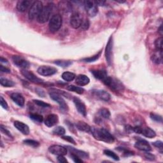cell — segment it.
Instances as JSON below:
<instances>
[{
  "label": "cell",
  "instance_id": "816d5d0a",
  "mask_svg": "<svg viewBox=\"0 0 163 163\" xmlns=\"http://www.w3.org/2000/svg\"><path fill=\"white\" fill-rule=\"evenodd\" d=\"M96 4L97 5V6H104L105 3H106V1H95Z\"/></svg>",
  "mask_w": 163,
  "mask_h": 163
},
{
  "label": "cell",
  "instance_id": "d6a6232c",
  "mask_svg": "<svg viewBox=\"0 0 163 163\" xmlns=\"http://www.w3.org/2000/svg\"><path fill=\"white\" fill-rule=\"evenodd\" d=\"M23 143L24 144L29 146V147H34V148L38 147H39V145H40L39 142H38L37 141H35V140H29V139H28V140H24Z\"/></svg>",
  "mask_w": 163,
  "mask_h": 163
},
{
  "label": "cell",
  "instance_id": "5b68a950",
  "mask_svg": "<svg viewBox=\"0 0 163 163\" xmlns=\"http://www.w3.org/2000/svg\"><path fill=\"white\" fill-rule=\"evenodd\" d=\"M63 23L62 17L59 14H56L51 17L49 21V30L51 33H56L61 28Z\"/></svg>",
  "mask_w": 163,
  "mask_h": 163
},
{
  "label": "cell",
  "instance_id": "4316f807",
  "mask_svg": "<svg viewBox=\"0 0 163 163\" xmlns=\"http://www.w3.org/2000/svg\"><path fill=\"white\" fill-rule=\"evenodd\" d=\"M62 78L66 82L73 81L75 78V75L70 71H66L62 74Z\"/></svg>",
  "mask_w": 163,
  "mask_h": 163
},
{
  "label": "cell",
  "instance_id": "db71d44e",
  "mask_svg": "<svg viewBox=\"0 0 163 163\" xmlns=\"http://www.w3.org/2000/svg\"><path fill=\"white\" fill-rule=\"evenodd\" d=\"M162 25H161V27H160V28H159V33H160V35H162Z\"/></svg>",
  "mask_w": 163,
  "mask_h": 163
},
{
  "label": "cell",
  "instance_id": "8992f818",
  "mask_svg": "<svg viewBox=\"0 0 163 163\" xmlns=\"http://www.w3.org/2000/svg\"><path fill=\"white\" fill-rule=\"evenodd\" d=\"M84 5L88 15L90 17H94L97 15L98 8L95 1L87 0L84 2Z\"/></svg>",
  "mask_w": 163,
  "mask_h": 163
},
{
  "label": "cell",
  "instance_id": "7a4b0ae2",
  "mask_svg": "<svg viewBox=\"0 0 163 163\" xmlns=\"http://www.w3.org/2000/svg\"><path fill=\"white\" fill-rule=\"evenodd\" d=\"M53 4L49 3L47 5L43 6L42 11L40 13L39 15L37 17V21L40 24H44L49 20L50 15L52 14L53 10Z\"/></svg>",
  "mask_w": 163,
  "mask_h": 163
},
{
  "label": "cell",
  "instance_id": "7c38bea8",
  "mask_svg": "<svg viewBox=\"0 0 163 163\" xmlns=\"http://www.w3.org/2000/svg\"><path fill=\"white\" fill-rule=\"evenodd\" d=\"M49 151L54 155H65L67 154L68 150L66 147L58 145H53L49 148Z\"/></svg>",
  "mask_w": 163,
  "mask_h": 163
},
{
  "label": "cell",
  "instance_id": "9a60e30c",
  "mask_svg": "<svg viewBox=\"0 0 163 163\" xmlns=\"http://www.w3.org/2000/svg\"><path fill=\"white\" fill-rule=\"evenodd\" d=\"M135 148L141 151L149 152L152 150L150 144L145 140H139L135 143Z\"/></svg>",
  "mask_w": 163,
  "mask_h": 163
},
{
  "label": "cell",
  "instance_id": "603a6c76",
  "mask_svg": "<svg viewBox=\"0 0 163 163\" xmlns=\"http://www.w3.org/2000/svg\"><path fill=\"white\" fill-rule=\"evenodd\" d=\"M152 61L155 64H160L162 63V50H156L151 56Z\"/></svg>",
  "mask_w": 163,
  "mask_h": 163
},
{
  "label": "cell",
  "instance_id": "277c9868",
  "mask_svg": "<svg viewBox=\"0 0 163 163\" xmlns=\"http://www.w3.org/2000/svg\"><path fill=\"white\" fill-rule=\"evenodd\" d=\"M103 82L106 86H108L114 91H121L124 89L123 84L120 81H118L116 79H114V78L108 76L106 79L103 80Z\"/></svg>",
  "mask_w": 163,
  "mask_h": 163
},
{
  "label": "cell",
  "instance_id": "7dc6e473",
  "mask_svg": "<svg viewBox=\"0 0 163 163\" xmlns=\"http://www.w3.org/2000/svg\"><path fill=\"white\" fill-rule=\"evenodd\" d=\"M61 138H62V139H63V140L71 143H73L74 145L76 144L75 141L73 140V138L72 137H69V136H63V137H62Z\"/></svg>",
  "mask_w": 163,
  "mask_h": 163
},
{
  "label": "cell",
  "instance_id": "e0dca14e",
  "mask_svg": "<svg viewBox=\"0 0 163 163\" xmlns=\"http://www.w3.org/2000/svg\"><path fill=\"white\" fill-rule=\"evenodd\" d=\"M59 122L58 116L56 114H50L47 115V117L44 121V123L47 127H50L56 125Z\"/></svg>",
  "mask_w": 163,
  "mask_h": 163
},
{
  "label": "cell",
  "instance_id": "74e56055",
  "mask_svg": "<svg viewBox=\"0 0 163 163\" xmlns=\"http://www.w3.org/2000/svg\"><path fill=\"white\" fill-rule=\"evenodd\" d=\"M33 102H34V103L36 104V105H38V106H39L40 107H42V108H49V107H50V105L49 104L45 103V102L38 100H34Z\"/></svg>",
  "mask_w": 163,
  "mask_h": 163
},
{
  "label": "cell",
  "instance_id": "e575fe53",
  "mask_svg": "<svg viewBox=\"0 0 163 163\" xmlns=\"http://www.w3.org/2000/svg\"><path fill=\"white\" fill-rule=\"evenodd\" d=\"M65 129H64L62 126H57L54 129V130L52 131L53 133L54 134L59 135V136H63L65 134Z\"/></svg>",
  "mask_w": 163,
  "mask_h": 163
},
{
  "label": "cell",
  "instance_id": "484cf974",
  "mask_svg": "<svg viewBox=\"0 0 163 163\" xmlns=\"http://www.w3.org/2000/svg\"><path fill=\"white\" fill-rule=\"evenodd\" d=\"M141 134L143 135L144 137L149 138H153L156 136L155 132L148 127H142Z\"/></svg>",
  "mask_w": 163,
  "mask_h": 163
},
{
  "label": "cell",
  "instance_id": "83f0119b",
  "mask_svg": "<svg viewBox=\"0 0 163 163\" xmlns=\"http://www.w3.org/2000/svg\"><path fill=\"white\" fill-rule=\"evenodd\" d=\"M0 84L2 86L5 87H12L15 85L14 82L12 80H10L3 77L0 78Z\"/></svg>",
  "mask_w": 163,
  "mask_h": 163
},
{
  "label": "cell",
  "instance_id": "c3c4849f",
  "mask_svg": "<svg viewBox=\"0 0 163 163\" xmlns=\"http://www.w3.org/2000/svg\"><path fill=\"white\" fill-rule=\"evenodd\" d=\"M145 157L147 158V159H148V160H150V161H153L155 159V156L153 154H150V153H148V152L146 153Z\"/></svg>",
  "mask_w": 163,
  "mask_h": 163
},
{
  "label": "cell",
  "instance_id": "9c48e42d",
  "mask_svg": "<svg viewBox=\"0 0 163 163\" xmlns=\"http://www.w3.org/2000/svg\"><path fill=\"white\" fill-rule=\"evenodd\" d=\"M113 45H114V42H113V37L110 36L108 42L107 43V45L106 47V49H105V57H106L107 62L108 64L110 65L111 61H112V55H113Z\"/></svg>",
  "mask_w": 163,
  "mask_h": 163
},
{
  "label": "cell",
  "instance_id": "ffe728a7",
  "mask_svg": "<svg viewBox=\"0 0 163 163\" xmlns=\"http://www.w3.org/2000/svg\"><path fill=\"white\" fill-rule=\"evenodd\" d=\"M10 98H11V99L13 101V102H15L18 106L20 107H24L25 103V100L21 94L18 93H12L11 96H10Z\"/></svg>",
  "mask_w": 163,
  "mask_h": 163
},
{
  "label": "cell",
  "instance_id": "ab89813d",
  "mask_svg": "<svg viewBox=\"0 0 163 163\" xmlns=\"http://www.w3.org/2000/svg\"><path fill=\"white\" fill-rule=\"evenodd\" d=\"M150 118L151 119L154 121L155 122H162V117L161 115H157V114H150Z\"/></svg>",
  "mask_w": 163,
  "mask_h": 163
},
{
  "label": "cell",
  "instance_id": "11a10c76",
  "mask_svg": "<svg viewBox=\"0 0 163 163\" xmlns=\"http://www.w3.org/2000/svg\"><path fill=\"white\" fill-rule=\"evenodd\" d=\"M115 1L117 3H124L125 1H118V0H115Z\"/></svg>",
  "mask_w": 163,
  "mask_h": 163
},
{
  "label": "cell",
  "instance_id": "ee69618b",
  "mask_svg": "<svg viewBox=\"0 0 163 163\" xmlns=\"http://www.w3.org/2000/svg\"><path fill=\"white\" fill-rule=\"evenodd\" d=\"M0 129H1V131L3 134H4L6 136H8V137H10V138H13L12 137V136L11 134V133H10V131L8 130H6V129L3 126V125H1V126H0Z\"/></svg>",
  "mask_w": 163,
  "mask_h": 163
},
{
  "label": "cell",
  "instance_id": "cb8c5ba5",
  "mask_svg": "<svg viewBox=\"0 0 163 163\" xmlns=\"http://www.w3.org/2000/svg\"><path fill=\"white\" fill-rule=\"evenodd\" d=\"M96 79L103 81L108 77V75L104 70H93L91 71Z\"/></svg>",
  "mask_w": 163,
  "mask_h": 163
},
{
  "label": "cell",
  "instance_id": "6da1fadb",
  "mask_svg": "<svg viewBox=\"0 0 163 163\" xmlns=\"http://www.w3.org/2000/svg\"><path fill=\"white\" fill-rule=\"evenodd\" d=\"M91 132L94 138L99 141H104L108 143H113L115 141L114 136L105 129L92 127Z\"/></svg>",
  "mask_w": 163,
  "mask_h": 163
},
{
  "label": "cell",
  "instance_id": "2e32d148",
  "mask_svg": "<svg viewBox=\"0 0 163 163\" xmlns=\"http://www.w3.org/2000/svg\"><path fill=\"white\" fill-rule=\"evenodd\" d=\"M33 2L29 0H20L17 3V9L19 12H24L32 5Z\"/></svg>",
  "mask_w": 163,
  "mask_h": 163
},
{
  "label": "cell",
  "instance_id": "3957f363",
  "mask_svg": "<svg viewBox=\"0 0 163 163\" xmlns=\"http://www.w3.org/2000/svg\"><path fill=\"white\" fill-rule=\"evenodd\" d=\"M43 8V6L42 2H41L40 1H34L29 10L28 17L29 20H34L36 18L37 19Z\"/></svg>",
  "mask_w": 163,
  "mask_h": 163
},
{
  "label": "cell",
  "instance_id": "bcb514c9",
  "mask_svg": "<svg viewBox=\"0 0 163 163\" xmlns=\"http://www.w3.org/2000/svg\"><path fill=\"white\" fill-rule=\"evenodd\" d=\"M152 145L155 146V147L158 148L159 150H160L161 152H162V149H163V147H162V142L161 141H155L154 143H152Z\"/></svg>",
  "mask_w": 163,
  "mask_h": 163
},
{
  "label": "cell",
  "instance_id": "5bb4252c",
  "mask_svg": "<svg viewBox=\"0 0 163 163\" xmlns=\"http://www.w3.org/2000/svg\"><path fill=\"white\" fill-rule=\"evenodd\" d=\"M73 101L78 111H79L81 115H82L83 116L86 117L87 115V110L86 105L83 103V101H81L79 98L77 97H74Z\"/></svg>",
  "mask_w": 163,
  "mask_h": 163
},
{
  "label": "cell",
  "instance_id": "f35d334b",
  "mask_svg": "<svg viewBox=\"0 0 163 163\" xmlns=\"http://www.w3.org/2000/svg\"><path fill=\"white\" fill-rule=\"evenodd\" d=\"M100 56V52L99 54H96V55L94 56H92V57H87V58L83 59V61H85V62H87V63L94 62V61H96L97 59H99Z\"/></svg>",
  "mask_w": 163,
  "mask_h": 163
},
{
  "label": "cell",
  "instance_id": "d590c367",
  "mask_svg": "<svg viewBox=\"0 0 163 163\" xmlns=\"http://www.w3.org/2000/svg\"><path fill=\"white\" fill-rule=\"evenodd\" d=\"M162 41H163L162 37H160V38H158L155 40L154 42V45L156 50H162Z\"/></svg>",
  "mask_w": 163,
  "mask_h": 163
},
{
  "label": "cell",
  "instance_id": "ba28073f",
  "mask_svg": "<svg viewBox=\"0 0 163 163\" xmlns=\"http://www.w3.org/2000/svg\"><path fill=\"white\" fill-rule=\"evenodd\" d=\"M57 69L56 68H54L49 66H42L39 67L37 70V72L40 75L42 76H51L57 73Z\"/></svg>",
  "mask_w": 163,
  "mask_h": 163
},
{
  "label": "cell",
  "instance_id": "8d00e7d4",
  "mask_svg": "<svg viewBox=\"0 0 163 163\" xmlns=\"http://www.w3.org/2000/svg\"><path fill=\"white\" fill-rule=\"evenodd\" d=\"M54 63L56 64L57 65H58L59 66L63 67V68H66L69 66L70 64H71V61H56Z\"/></svg>",
  "mask_w": 163,
  "mask_h": 163
},
{
  "label": "cell",
  "instance_id": "b9f144b4",
  "mask_svg": "<svg viewBox=\"0 0 163 163\" xmlns=\"http://www.w3.org/2000/svg\"><path fill=\"white\" fill-rule=\"evenodd\" d=\"M90 26V22H89V20L88 19H86L82 21V25H81V29L84 30V31H86L88 29H89Z\"/></svg>",
  "mask_w": 163,
  "mask_h": 163
},
{
  "label": "cell",
  "instance_id": "44dd1931",
  "mask_svg": "<svg viewBox=\"0 0 163 163\" xmlns=\"http://www.w3.org/2000/svg\"><path fill=\"white\" fill-rule=\"evenodd\" d=\"M90 82L89 78L85 75H79L76 78L75 83L80 86H86Z\"/></svg>",
  "mask_w": 163,
  "mask_h": 163
},
{
  "label": "cell",
  "instance_id": "60d3db41",
  "mask_svg": "<svg viewBox=\"0 0 163 163\" xmlns=\"http://www.w3.org/2000/svg\"><path fill=\"white\" fill-rule=\"evenodd\" d=\"M117 150H119V151H122L123 152V154L124 156H130L132 155H134V153L133 152H131L129 150H127V149H125L124 148H122V147H118L117 148Z\"/></svg>",
  "mask_w": 163,
  "mask_h": 163
},
{
  "label": "cell",
  "instance_id": "ac0fdd59",
  "mask_svg": "<svg viewBox=\"0 0 163 163\" xmlns=\"http://www.w3.org/2000/svg\"><path fill=\"white\" fill-rule=\"evenodd\" d=\"M13 125H14L17 130H18L20 132H22L23 134L28 135L29 134V127L27 124L20 121H15Z\"/></svg>",
  "mask_w": 163,
  "mask_h": 163
},
{
  "label": "cell",
  "instance_id": "d4e9b609",
  "mask_svg": "<svg viewBox=\"0 0 163 163\" xmlns=\"http://www.w3.org/2000/svg\"><path fill=\"white\" fill-rule=\"evenodd\" d=\"M76 127L78 130L83 132H89L91 131V127L90 125L83 121L78 122L76 124Z\"/></svg>",
  "mask_w": 163,
  "mask_h": 163
},
{
  "label": "cell",
  "instance_id": "681fc988",
  "mask_svg": "<svg viewBox=\"0 0 163 163\" xmlns=\"http://www.w3.org/2000/svg\"><path fill=\"white\" fill-rule=\"evenodd\" d=\"M57 161H58L59 162H63V163L68 162L67 159L64 157V155H58V157H57Z\"/></svg>",
  "mask_w": 163,
  "mask_h": 163
},
{
  "label": "cell",
  "instance_id": "52a82bcc",
  "mask_svg": "<svg viewBox=\"0 0 163 163\" xmlns=\"http://www.w3.org/2000/svg\"><path fill=\"white\" fill-rule=\"evenodd\" d=\"M49 95L50 98H52L54 101H55L59 104L60 108L61 109L63 110H68V104H66L64 100L62 98V96L59 94V93H56V92L52 91L51 93H49Z\"/></svg>",
  "mask_w": 163,
  "mask_h": 163
},
{
  "label": "cell",
  "instance_id": "d6986e66",
  "mask_svg": "<svg viewBox=\"0 0 163 163\" xmlns=\"http://www.w3.org/2000/svg\"><path fill=\"white\" fill-rule=\"evenodd\" d=\"M93 93L95 96L104 101H108L111 98L110 94L103 90H94Z\"/></svg>",
  "mask_w": 163,
  "mask_h": 163
},
{
  "label": "cell",
  "instance_id": "f6af8a7d",
  "mask_svg": "<svg viewBox=\"0 0 163 163\" xmlns=\"http://www.w3.org/2000/svg\"><path fill=\"white\" fill-rule=\"evenodd\" d=\"M0 104H1V106L3 107V108H4L5 110L8 109V104L6 103L5 100H4V98H3L2 96L0 97Z\"/></svg>",
  "mask_w": 163,
  "mask_h": 163
},
{
  "label": "cell",
  "instance_id": "4fadbf2b",
  "mask_svg": "<svg viewBox=\"0 0 163 163\" xmlns=\"http://www.w3.org/2000/svg\"><path fill=\"white\" fill-rule=\"evenodd\" d=\"M21 73L26 79L31 82H32L36 84H41L43 82L42 79L37 77L35 74L31 72V71L27 70L26 69H22L21 70Z\"/></svg>",
  "mask_w": 163,
  "mask_h": 163
},
{
  "label": "cell",
  "instance_id": "30bf717a",
  "mask_svg": "<svg viewBox=\"0 0 163 163\" xmlns=\"http://www.w3.org/2000/svg\"><path fill=\"white\" fill-rule=\"evenodd\" d=\"M82 21V17L79 12H74L70 17V25L74 29L79 28Z\"/></svg>",
  "mask_w": 163,
  "mask_h": 163
},
{
  "label": "cell",
  "instance_id": "4dcf8cb0",
  "mask_svg": "<svg viewBox=\"0 0 163 163\" xmlns=\"http://www.w3.org/2000/svg\"><path fill=\"white\" fill-rule=\"evenodd\" d=\"M59 6L62 11H67V10H70L71 8V5L69 1H61L59 4Z\"/></svg>",
  "mask_w": 163,
  "mask_h": 163
},
{
  "label": "cell",
  "instance_id": "f546056e",
  "mask_svg": "<svg viewBox=\"0 0 163 163\" xmlns=\"http://www.w3.org/2000/svg\"><path fill=\"white\" fill-rule=\"evenodd\" d=\"M98 112H99V114L100 115L101 117H102L104 118H106V119L110 118L111 116L110 111L109 110L107 109V108H101Z\"/></svg>",
  "mask_w": 163,
  "mask_h": 163
},
{
  "label": "cell",
  "instance_id": "f5cc1de1",
  "mask_svg": "<svg viewBox=\"0 0 163 163\" xmlns=\"http://www.w3.org/2000/svg\"><path fill=\"white\" fill-rule=\"evenodd\" d=\"M1 63H7L8 61L6 60V59H4L3 57H1Z\"/></svg>",
  "mask_w": 163,
  "mask_h": 163
},
{
  "label": "cell",
  "instance_id": "f1b7e54d",
  "mask_svg": "<svg viewBox=\"0 0 163 163\" xmlns=\"http://www.w3.org/2000/svg\"><path fill=\"white\" fill-rule=\"evenodd\" d=\"M67 89L70 91H72L74 92V93H76L79 94H82L84 93V89L83 88L80 87H77L75 86H73V85H70V86H68L67 87Z\"/></svg>",
  "mask_w": 163,
  "mask_h": 163
},
{
  "label": "cell",
  "instance_id": "836d02e7",
  "mask_svg": "<svg viewBox=\"0 0 163 163\" xmlns=\"http://www.w3.org/2000/svg\"><path fill=\"white\" fill-rule=\"evenodd\" d=\"M103 153L104 155H106L108 156V157L112 158L113 159H114L115 161H119L120 159H119V157H118V156L114 152H112L110 150H104Z\"/></svg>",
  "mask_w": 163,
  "mask_h": 163
},
{
  "label": "cell",
  "instance_id": "7bdbcfd3",
  "mask_svg": "<svg viewBox=\"0 0 163 163\" xmlns=\"http://www.w3.org/2000/svg\"><path fill=\"white\" fill-rule=\"evenodd\" d=\"M71 159H73V161L75 162H77V163L83 162V161L82 160V159H80V157H79V156H77L75 154H72V153H71Z\"/></svg>",
  "mask_w": 163,
  "mask_h": 163
},
{
  "label": "cell",
  "instance_id": "7402d4cb",
  "mask_svg": "<svg viewBox=\"0 0 163 163\" xmlns=\"http://www.w3.org/2000/svg\"><path fill=\"white\" fill-rule=\"evenodd\" d=\"M66 147L68 149L71 153L77 155L80 158L87 159L89 157V154H88L86 152H84L82 150H77V149H76V148L70 147V146H67V147Z\"/></svg>",
  "mask_w": 163,
  "mask_h": 163
},
{
  "label": "cell",
  "instance_id": "1f68e13d",
  "mask_svg": "<svg viewBox=\"0 0 163 163\" xmlns=\"http://www.w3.org/2000/svg\"><path fill=\"white\" fill-rule=\"evenodd\" d=\"M29 118L33 121L41 123L43 121V117L42 115H41L38 114H31L29 115Z\"/></svg>",
  "mask_w": 163,
  "mask_h": 163
},
{
  "label": "cell",
  "instance_id": "f907efd6",
  "mask_svg": "<svg viewBox=\"0 0 163 163\" xmlns=\"http://www.w3.org/2000/svg\"><path fill=\"white\" fill-rule=\"evenodd\" d=\"M0 71H1V72H3V73H10V69L5 67L4 66L1 65V64L0 65Z\"/></svg>",
  "mask_w": 163,
  "mask_h": 163
},
{
  "label": "cell",
  "instance_id": "8fae6325",
  "mask_svg": "<svg viewBox=\"0 0 163 163\" xmlns=\"http://www.w3.org/2000/svg\"><path fill=\"white\" fill-rule=\"evenodd\" d=\"M12 61L16 66L22 69H28L30 65L28 61L20 56H13L12 57Z\"/></svg>",
  "mask_w": 163,
  "mask_h": 163
}]
</instances>
